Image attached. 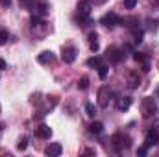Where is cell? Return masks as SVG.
Instances as JSON below:
<instances>
[{
	"label": "cell",
	"mask_w": 159,
	"mask_h": 157,
	"mask_svg": "<svg viewBox=\"0 0 159 157\" xmlns=\"http://www.w3.org/2000/svg\"><path fill=\"white\" fill-rule=\"evenodd\" d=\"M156 113H157V102L152 96L143 98V102H141V115L144 118H150V117H154Z\"/></svg>",
	"instance_id": "6da1fadb"
},
{
	"label": "cell",
	"mask_w": 159,
	"mask_h": 157,
	"mask_svg": "<svg viewBox=\"0 0 159 157\" xmlns=\"http://www.w3.org/2000/svg\"><path fill=\"white\" fill-rule=\"evenodd\" d=\"M111 144L117 148V150H128L129 146H131V139H129V135H124V133H115L113 137H111Z\"/></svg>",
	"instance_id": "7a4b0ae2"
},
{
	"label": "cell",
	"mask_w": 159,
	"mask_h": 157,
	"mask_svg": "<svg viewBox=\"0 0 159 157\" xmlns=\"http://www.w3.org/2000/svg\"><path fill=\"white\" fill-rule=\"evenodd\" d=\"M124 50L122 48H117V46H109L107 48V61L109 63H113V65H119L124 61Z\"/></svg>",
	"instance_id": "3957f363"
},
{
	"label": "cell",
	"mask_w": 159,
	"mask_h": 157,
	"mask_svg": "<svg viewBox=\"0 0 159 157\" xmlns=\"http://www.w3.org/2000/svg\"><path fill=\"white\" fill-rule=\"evenodd\" d=\"M109 96H111V89L107 85H102L98 91V105L100 107H107L109 105Z\"/></svg>",
	"instance_id": "277c9868"
},
{
	"label": "cell",
	"mask_w": 159,
	"mask_h": 157,
	"mask_svg": "<svg viewBox=\"0 0 159 157\" xmlns=\"http://www.w3.org/2000/svg\"><path fill=\"white\" fill-rule=\"evenodd\" d=\"M120 20H122V19H120L117 13H106V15L102 17L100 22H102L106 28H115L117 24H120Z\"/></svg>",
	"instance_id": "5b68a950"
},
{
	"label": "cell",
	"mask_w": 159,
	"mask_h": 157,
	"mask_svg": "<svg viewBox=\"0 0 159 157\" xmlns=\"http://www.w3.org/2000/svg\"><path fill=\"white\" fill-rule=\"evenodd\" d=\"M61 59L65 61V63H74L76 61V48L74 46H63V50H61Z\"/></svg>",
	"instance_id": "8992f818"
},
{
	"label": "cell",
	"mask_w": 159,
	"mask_h": 157,
	"mask_svg": "<svg viewBox=\"0 0 159 157\" xmlns=\"http://www.w3.org/2000/svg\"><path fill=\"white\" fill-rule=\"evenodd\" d=\"M93 9V0H80L78 4V15L80 17H89Z\"/></svg>",
	"instance_id": "52a82bcc"
},
{
	"label": "cell",
	"mask_w": 159,
	"mask_h": 157,
	"mask_svg": "<svg viewBox=\"0 0 159 157\" xmlns=\"http://www.w3.org/2000/svg\"><path fill=\"white\" fill-rule=\"evenodd\" d=\"M159 144V131L157 129H150L146 133V139H144V146L152 148V146H157Z\"/></svg>",
	"instance_id": "ba28073f"
},
{
	"label": "cell",
	"mask_w": 159,
	"mask_h": 157,
	"mask_svg": "<svg viewBox=\"0 0 159 157\" xmlns=\"http://www.w3.org/2000/svg\"><path fill=\"white\" fill-rule=\"evenodd\" d=\"M35 137L37 139H50L52 137V128L46 126V124H41L35 128Z\"/></svg>",
	"instance_id": "9c48e42d"
},
{
	"label": "cell",
	"mask_w": 159,
	"mask_h": 157,
	"mask_svg": "<svg viewBox=\"0 0 159 157\" xmlns=\"http://www.w3.org/2000/svg\"><path fill=\"white\" fill-rule=\"evenodd\" d=\"M61 152H63V146L59 142H52L50 146L44 148V154L48 157H57V155H61Z\"/></svg>",
	"instance_id": "30bf717a"
},
{
	"label": "cell",
	"mask_w": 159,
	"mask_h": 157,
	"mask_svg": "<svg viewBox=\"0 0 159 157\" xmlns=\"http://www.w3.org/2000/svg\"><path fill=\"white\" fill-rule=\"evenodd\" d=\"M34 11H35V15H46L48 13V2L46 0H35V4H34Z\"/></svg>",
	"instance_id": "8fae6325"
},
{
	"label": "cell",
	"mask_w": 159,
	"mask_h": 157,
	"mask_svg": "<svg viewBox=\"0 0 159 157\" xmlns=\"http://www.w3.org/2000/svg\"><path fill=\"white\" fill-rule=\"evenodd\" d=\"M56 59V56L50 52V50H44V52H41L39 56H37V61H39L41 65H48V63H52Z\"/></svg>",
	"instance_id": "7c38bea8"
},
{
	"label": "cell",
	"mask_w": 159,
	"mask_h": 157,
	"mask_svg": "<svg viewBox=\"0 0 159 157\" xmlns=\"http://www.w3.org/2000/svg\"><path fill=\"white\" fill-rule=\"evenodd\" d=\"M131 105V98L129 96H119L117 98V109L119 111H128Z\"/></svg>",
	"instance_id": "4fadbf2b"
},
{
	"label": "cell",
	"mask_w": 159,
	"mask_h": 157,
	"mask_svg": "<svg viewBox=\"0 0 159 157\" xmlns=\"http://www.w3.org/2000/svg\"><path fill=\"white\" fill-rule=\"evenodd\" d=\"M120 24H122V26H128L129 30H135V28L139 26V19H137V17H126V19L120 20Z\"/></svg>",
	"instance_id": "5bb4252c"
},
{
	"label": "cell",
	"mask_w": 159,
	"mask_h": 157,
	"mask_svg": "<svg viewBox=\"0 0 159 157\" xmlns=\"http://www.w3.org/2000/svg\"><path fill=\"white\" fill-rule=\"evenodd\" d=\"M102 131H104V124H102L100 120H94V122L89 124V133H93V135H100Z\"/></svg>",
	"instance_id": "9a60e30c"
},
{
	"label": "cell",
	"mask_w": 159,
	"mask_h": 157,
	"mask_svg": "<svg viewBox=\"0 0 159 157\" xmlns=\"http://www.w3.org/2000/svg\"><path fill=\"white\" fill-rule=\"evenodd\" d=\"M87 65H89V67H94V69H98V67L102 65V57H98V56H94V57H89V59H87Z\"/></svg>",
	"instance_id": "2e32d148"
},
{
	"label": "cell",
	"mask_w": 159,
	"mask_h": 157,
	"mask_svg": "<svg viewBox=\"0 0 159 157\" xmlns=\"http://www.w3.org/2000/svg\"><path fill=\"white\" fill-rule=\"evenodd\" d=\"M128 85H129V89H135V87L139 85V76L131 72V74L128 76Z\"/></svg>",
	"instance_id": "e0dca14e"
},
{
	"label": "cell",
	"mask_w": 159,
	"mask_h": 157,
	"mask_svg": "<svg viewBox=\"0 0 159 157\" xmlns=\"http://www.w3.org/2000/svg\"><path fill=\"white\" fill-rule=\"evenodd\" d=\"M107 72H109L107 65H104V63H102V65L98 67V76H100V79H106V78H107Z\"/></svg>",
	"instance_id": "ac0fdd59"
},
{
	"label": "cell",
	"mask_w": 159,
	"mask_h": 157,
	"mask_svg": "<svg viewBox=\"0 0 159 157\" xmlns=\"http://www.w3.org/2000/svg\"><path fill=\"white\" fill-rule=\"evenodd\" d=\"M133 59H135V61H137V63H141V65H143V63H146V61H148V59H146V56H144V54H143V52H133Z\"/></svg>",
	"instance_id": "d6986e66"
},
{
	"label": "cell",
	"mask_w": 159,
	"mask_h": 157,
	"mask_svg": "<svg viewBox=\"0 0 159 157\" xmlns=\"http://www.w3.org/2000/svg\"><path fill=\"white\" fill-rule=\"evenodd\" d=\"M146 22H148V30H150V32H156V30L159 28V19H154V20L148 19Z\"/></svg>",
	"instance_id": "ffe728a7"
},
{
	"label": "cell",
	"mask_w": 159,
	"mask_h": 157,
	"mask_svg": "<svg viewBox=\"0 0 159 157\" xmlns=\"http://www.w3.org/2000/svg\"><path fill=\"white\" fill-rule=\"evenodd\" d=\"M85 113H87L89 117H94V115H96V107H94L91 102H87V104H85Z\"/></svg>",
	"instance_id": "44dd1931"
},
{
	"label": "cell",
	"mask_w": 159,
	"mask_h": 157,
	"mask_svg": "<svg viewBox=\"0 0 159 157\" xmlns=\"http://www.w3.org/2000/svg\"><path fill=\"white\" fill-rule=\"evenodd\" d=\"M28 148V137H22L19 142H17V150H20V152H24Z\"/></svg>",
	"instance_id": "7402d4cb"
},
{
	"label": "cell",
	"mask_w": 159,
	"mask_h": 157,
	"mask_svg": "<svg viewBox=\"0 0 159 157\" xmlns=\"http://www.w3.org/2000/svg\"><path fill=\"white\" fill-rule=\"evenodd\" d=\"M143 37H144V32L135 28V30H133V41H135V43H141V41H143Z\"/></svg>",
	"instance_id": "603a6c76"
},
{
	"label": "cell",
	"mask_w": 159,
	"mask_h": 157,
	"mask_svg": "<svg viewBox=\"0 0 159 157\" xmlns=\"http://www.w3.org/2000/svg\"><path fill=\"white\" fill-rule=\"evenodd\" d=\"M78 89H81V91H85V89H89V78H80L78 81Z\"/></svg>",
	"instance_id": "cb8c5ba5"
},
{
	"label": "cell",
	"mask_w": 159,
	"mask_h": 157,
	"mask_svg": "<svg viewBox=\"0 0 159 157\" xmlns=\"http://www.w3.org/2000/svg\"><path fill=\"white\" fill-rule=\"evenodd\" d=\"M9 41V34L6 30H0V44H6Z\"/></svg>",
	"instance_id": "d4e9b609"
},
{
	"label": "cell",
	"mask_w": 159,
	"mask_h": 157,
	"mask_svg": "<svg viewBox=\"0 0 159 157\" xmlns=\"http://www.w3.org/2000/svg\"><path fill=\"white\" fill-rule=\"evenodd\" d=\"M137 6V0H124V7L126 9H133Z\"/></svg>",
	"instance_id": "484cf974"
},
{
	"label": "cell",
	"mask_w": 159,
	"mask_h": 157,
	"mask_svg": "<svg viewBox=\"0 0 159 157\" xmlns=\"http://www.w3.org/2000/svg\"><path fill=\"white\" fill-rule=\"evenodd\" d=\"M94 41H98V34L96 32H91L89 34V43H94Z\"/></svg>",
	"instance_id": "4316f807"
},
{
	"label": "cell",
	"mask_w": 159,
	"mask_h": 157,
	"mask_svg": "<svg viewBox=\"0 0 159 157\" xmlns=\"http://www.w3.org/2000/svg\"><path fill=\"white\" fill-rule=\"evenodd\" d=\"M146 152H148V146H141L137 150V155H146Z\"/></svg>",
	"instance_id": "83f0119b"
},
{
	"label": "cell",
	"mask_w": 159,
	"mask_h": 157,
	"mask_svg": "<svg viewBox=\"0 0 159 157\" xmlns=\"http://www.w3.org/2000/svg\"><path fill=\"white\" fill-rule=\"evenodd\" d=\"M91 50H93V52H98V50H100V44H98V41L91 43Z\"/></svg>",
	"instance_id": "f1b7e54d"
},
{
	"label": "cell",
	"mask_w": 159,
	"mask_h": 157,
	"mask_svg": "<svg viewBox=\"0 0 159 157\" xmlns=\"http://www.w3.org/2000/svg\"><path fill=\"white\" fill-rule=\"evenodd\" d=\"M6 69H7V63H6V59L0 57V70H6Z\"/></svg>",
	"instance_id": "f546056e"
},
{
	"label": "cell",
	"mask_w": 159,
	"mask_h": 157,
	"mask_svg": "<svg viewBox=\"0 0 159 157\" xmlns=\"http://www.w3.org/2000/svg\"><path fill=\"white\" fill-rule=\"evenodd\" d=\"M2 6H11V0H0Z\"/></svg>",
	"instance_id": "4dcf8cb0"
},
{
	"label": "cell",
	"mask_w": 159,
	"mask_h": 157,
	"mask_svg": "<svg viewBox=\"0 0 159 157\" xmlns=\"http://www.w3.org/2000/svg\"><path fill=\"white\" fill-rule=\"evenodd\" d=\"M156 98L159 100V85H157V89H156Z\"/></svg>",
	"instance_id": "1f68e13d"
}]
</instances>
